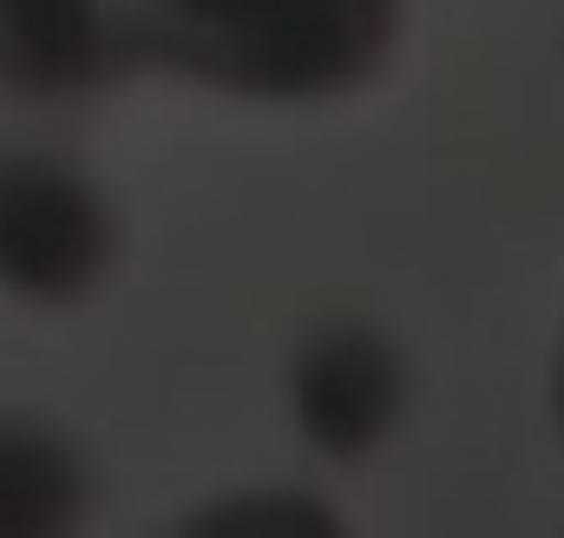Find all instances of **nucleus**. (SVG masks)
Returning a JSON list of instances; mask_svg holds the SVG:
<instances>
[{"instance_id": "20e7f679", "label": "nucleus", "mask_w": 564, "mask_h": 538, "mask_svg": "<svg viewBox=\"0 0 564 538\" xmlns=\"http://www.w3.org/2000/svg\"><path fill=\"white\" fill-rule=\"evenodd\" d=\"M86 506H93L86 446L46 413L0 407V538L73 532Z\"/></svg>"}, {"instance_id": "39448f33", "label": "nucleus", "mask_w": 564, "mask_h": 538, "mask_svg": "<svg viewBox=\"0 0 564 538\" xmlns=\"http://www.w3.org/2000/svg\"><path fill=\"white\" fill-rule=\"evenodd\" d=\"M191 526L230 538H308V532H335V513H322L295 486H257V493H230V499L204 506Z\"/></svg>"}, {"instance_id": "f257e3e1", "label": "nucleus", "mask_w": 564, "mask_h": 538, "mask_svg": "<svg viewBox=\"0 0 564 538\" xmlns=\"http://www.w3.org/2000/svg\"><path fill=\"white\" fill-rule=\"evenodd\" d=\"M119 263L106 184L46 144H0V295L33 309L86 302Z\"/></svg>"}, {"instance_id": "f03ea898", "label": "nucleus", "mask_w": 564, "mask_h": 538, "mask_svg": "<svg viewBox=\"0 0 564 538\" xmlns=\"http://www.w3.org/2000/svg\"><path fill=\"white\" fill-rule=\"evenodd\" d=\"M282 407L308 453H322L335 466L375 460L414 407V362L375 322H355V315L322 322L289 355Z\"/></svg>"}, {"instance_id": "423d86ee", "label": "nucleus", "mask_w": 564, "mask_h": 538, "mask_svg": "<svg viewBox=\"0 0 564 538\" xmlns=\"http://www.w3.org/2000/svg\"><path fill=\"white\" fill-rule=\"evenodd\" d=\"M545 401H552V427H558V446H564V335H558V355H552V388H545Z\"/></svg>"}, {"instance_id": "7ed1b4c3", "label": "nucleus", "mask_w": 564, "mask_h": 538, "mask_svg": "<svg viewBox=\"0 0 564 538\" xmlns=\"http://www.w3.org/2000/svg\"><path fill=\"white\" fill-rule=\"evenodd\" d=\"M126 0H0V79L20 93H93L132 79Z\"/></svg>"}]
</instances>
